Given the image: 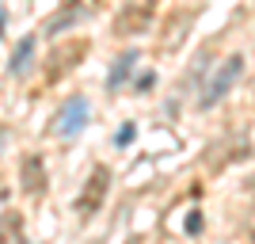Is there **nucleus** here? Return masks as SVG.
Instances as JSON below:
<instances>
[{
	"mask_svg": "<svg viewBox=\"0 0 255 244\" xmlns=\"http://www.w3.org/2000/svg\"><path fill=\"white\" fill-rule=\"evenodd\" d=\"M244 76V53H233V57H225L221 61V69L206 80V88H202V96H198V107L202 111H210V107H217L229 92H233V84Z\"/></svg>",
	"mask_w": 255,
	"mask_h": 244,
	"instance_id": "f257e3e1",
	"label": "nucleus"
},
{
	"mask_svg": "<svg viewBox=\"0 0 255 244\" xmlns=\"http://www.w3.org/2000/svg\"><path fill=\"white\" fill-rule=\"evenodd\" d=\"M88 115H92V107H88L84 96L65 99L61 111L53 115V134H57V138H76V134L88 126Z\"/></svg>",
	"mask_w": 255,
	"mask_h": 244,
	"instance_id": "f03ea898",
	"label": "nucleus"
},
{
	"mask_svg": "<svg viewBox=\"0 0 255 244\" xmlns=\"http://www.w3.org/2000/svg\"><path fill=\"white\" fill-rule=\"evenodd\" d=\"M107 191H111V168H107V164H96L92 176H88V183H84V191H80V199H76V214L92 218V214L103 206Z\"/></svg>",
	"mask_w": 255,
	"mask_h": 244,
	"instance_id": "7ed1b4c3",
	"label": "nucleus"
},
{
	"mask_svg": "<svg viewBox=\"0 0 255 244\" xmlns=\"http://www.w3.org/2000/svg\"><path fill=\"white\" fill-rule=\"evenodd\" d=\"M152 15H156V0H129L126 8L115 15V34H141V31H149Z\"/></svg>",
	"mask_w": 255,
	"mask_h": 244,
	"instance_id": "20e7f679",
	"label": "nucleus"
},
{
	"mask_svg": "<svg viewBox=\"0 0 255 244\" xmlns=\"http://www.w3.org/2000/svg\"><path fill=\"white\" fill-rule=\"evenodd\" d=\"M84 53H88V42H84V38L57 46V50L50 53V69H46V80H61V76L76 65V57H84Z\"/></svg>",
	"mask_w": 255,
	"mask_h": 244,
	"instance_id": "39448f33",
	"label": "nucleus"
},
{
	"mask_svg": "<svg viewBox=\"0 0 255 244\" xmlns=\"http://www.w3.org/2000/svg\"><path fill=\"white\" fill-rule=\"evenodd\" d=\"M19 180H23V191H27V195H42L46 191V164H42L38 153H31V157L23 160Z\"/></svg>",
	"mask_w": 255,
	"mask_h": 244,
	"instance_id": "423d86ee",
	"label": "nucleus"
},
{
	"mask_svg": "<svg viewBox=\"0 0 255 244\" xmlns=\"http://www.w3.org/2000/svg\"><path fill=\"white\" fill-rule=\"evenodd\" d=\"M137 61H141L137 50H126V53H122V57L111 65V73H107V92H118V88L126 84V76L133 73V65H137Z\"/></svg>",
	"mask_w": 255,
	"mask_h": 244,
	"instance_id": "0eeeda50",
	"label": "nucleus"
},
{
	"mask_svg": "<svg viewBox=\"0 0 255 244\" xmlns=\"http://www.w3.org/2000/svg\"><path fill=\"white\" fill-rule=\"evenodd\" d=\"M0 244H27L23 241V218L15 210L0 214Z\"/></svg>",
	"mask_w": 255,
	"mask_h": 244,
	"instance_id": "6e6552de",
	"label": "nucleus"
},
{
	"mask_svg": "<svg viewBox=\"0 0 255 244\" xmlns=\"http://www.w3.org/2000/svg\"><path fill=\"white\" fill-rule=\"evenodd\" d=\"M31 57H34V38L27 34V38H23V42L15 46V53H11V61H8V73H11V76H19L23 69L31 65Z\"/></svg>",
	"mask_w": 255,
	"mask_h": 244,
	"instance_id": "1a4fd4ad",
	"label": "nucleus"
},
{
	"mask_svg": "<svg viewBox=\"0 0 255 244\" xmlns=\"http://www.w3.org/2000/svg\"><path fill=\"white\" fill-rule=\"evenodd\" d=\"M118 145H129V141H133V126H122V134H118Z\"/></svg>",
	"mask_w": 255,
	"mask_h": 244,
	"instance_id": "9d476101",
	"label": "nucleus"
},
{
	"mask_svg": "<svg viewBox=\"0 0 255 244\" xmlns=\"http://www.w3.org/2000/svg\"><path fill=\"white\" fill-rule=\"evenodd\" d=\"M198 229H202V218H198V214H191V218H187V233H198Z\"/></svg>",
	"mask_w": 255,
	"mask_h": 244,
	"instance_id": "9b49d317",
	"label": "nucleus"
},
{
	"mask_svg": "<svg viewBox=\"0 0 255 244\" xmlns=\"http://www.w3.org/2000/svg\"><path fill=\"white\" fill-rule=\"evenodd\" d=\"M152 84H156V76H152V73H149V76H141V80H137V88H141V92H149Z\"/></svg>",
	"mask_w": 255,
	"mask_h": 244,
	"instance_id": "f8f14e48",
	"label": "nucleus"
},
{
	"mask_svg": "<svg viewBox=\"0 0 255 244\" xmlns=\"http://www.w3.org/2000/svg\"><path fill=\"white\" fill-rule=\"evenodd\" d=\"M4 19H8V15H4V8H0V38H4Z\"/></svg>",
	"mask_w": 255,
	"mask_h": 244,
	"instance_id": "ddd939ff",
	"label": "nucleus"
}]
</instances>
